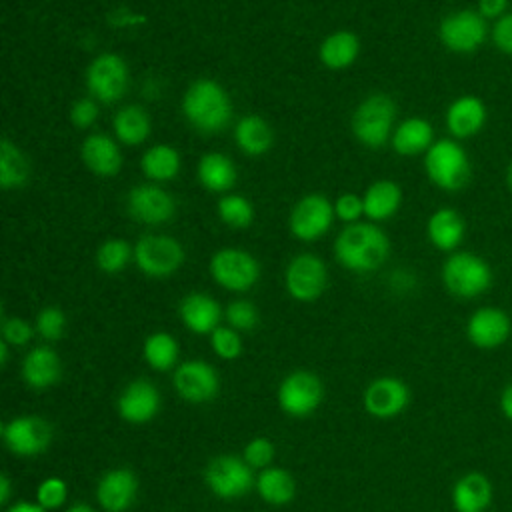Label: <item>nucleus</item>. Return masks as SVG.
<instances>
[{
    "instance_id": "obj_1",
    "label": "nucleus",
    "mask_w": 512,
    "mask_h": 512,
    "mask_svg": "<svg viewBox=\"0 0 512 512\" xmlns=\"http://www.w3.org/2000/svg\"><path fill=\"white\" fill-rule=\"evenodd\" d=\"M334 254L348 270L374 272L386 262L390 254V240L376 224L354 222L338 234Z\"/></svg>"
},
{
    "instance_id": "obj_2",
    "label": "nucleus",
    "mask_w": 512,
    "mask_h": 512,
    "mask_svg": "<svg viewBox=\"0 0 512 512\" xmlns=\"http://www.w3.org/2000/svg\"><path fill=\"white\" fill-rule=\"evenodd\" d=\"M182 110L186 120L200 132H218L232 116L226 90L210 78H200L188 86L182 98Z\"/></svg>"
},
{
    "instance_id": "obj_3",
    "label": "nucleus",
    "mask_w": 512,
    "mask_h": 512,
    "mask_svg": "<svg viewBox=\"0 0 512 512\" xmlns=\"http://www.w3.org/2000/svg\"><path fill=\"white\" fill-rule=\"evenodd\" d=\"M424 170L434 186L446 192L462 190L470 176V158L454 138L436 140L424 154Z\"/></svg>"
},
{
    "instance_id": "obj_4",
    "label": "nucleus",
    "mask_w": 512,
    "mask_h": 512,
    "mask_svg": "<svg viewBox=\"0 0 512 512\" xmlns=\"http://www.w3.org/2000/svg\"><path fill=\"white\" fill-rule=\"evenodd\" d=\"M442 284L452 296L472 300L492 286V268L482 256L456 250L442 264Z\"/></svg>"
},
{
    "instance_id": "obj_5",
    "label": "nucleus",
    "mask_w": 512,
    "mask_h": 512,
    "mask_svg": "<svg viewBox=\"0 0 512 512\" xmlns=\"http://www.w3.org/2000/svg\"><path fill=\"white\" fill-rule=\"evenodd\" d=\"M396 104L386 94L364 98L352 114V132L368 148H380L390 138Z\"/></svg>"
},
{
    "instance_id": "obj_6",
    "label": "nucleus",
    "mask_w": 512,
    "mask_h": 512,
    "mask_svg": "<svg viewBox=\"0 0 512 512\" xmlns=\"http://www.w3.org/2000/svg\"><path fill=\"white\" fill-rule=\"evenodd\" d=\"M244 458L238 456H216L208 462L204 470V482L210 492L222 500H236L250 492L256 486V478L252 474Z\"/></svg>"
},
{
    "instance_id": "obj_7",
    "label": "nucleus",
    "mask_w": 512,
    "mask_h": 512,
    "mask_svg": "<svg viewBox=\"0 0 512 512\" xmlns=\"http://www.w3.org/2000/svg\"><path fill=\"white\" fill-rule=\"evenodd\" d=\"M438 38L450 52L470 54L488 38L486 18H482L478 10L470 8L450 12L438 26Z\"/></svg>"
},
{
    "instance_id": "obj_8",
    "label": "nucleus",
    "mask_w": 512,
    "mask_h": 512,
    "mask_svg": "<svg viewBox=\"0 0 512 512\" xmlns=\"http://www.w3.org/2000/svg\"><path fill=\"white\" fill-rule=\"evenodd\" d=\"M134 260L140 272L154 278L174 274L184 262V248L176 238L146 234L134 246Z\"/></svg>"
},
{
    "instance_id": "obj_9",
    "label": "nucleus",
    "mask_w": 512,
    "mask_h": 512,
    "mask_svg": "<svg viewBox=\"0 0 512 512\" xmlns=\"http://www.w3.org/2000/svg\"><path fill=\"white\" fill-rule=\"evenodd\" d=\"M212 278L226 290L246 292L260 278L258 260L240 248H222L210 260Z\"/></svg>"
},
{
    "instance_id": "obj_10",
    "label": "nucleus",
    "mask_w": 512,
    "mask_h": 512,
    "mask_svg": "<svg viewBox=\"0 0 512 512\" xmlns=\"http://www.w3.org/2000/svg\"><path fill=\"white\" fill-rule=\"evenodd\" d=\"M324 398V386L320 378L308 370H296L288 374L278 386V404L284 414L292 418L310 416Z\"/></svg>"
},
{
    "instance_id": "obj_11",
    "label": "nucleus",
    "mask_w": 512,
    "mask_h": 512,
    "mask_svg": "<svg viewBox=\"0 0 512 512\" xmlns=\"http://www.w3.org/2000/svg\"><path fill=\"white\" fill-rule=\"evenodd\" d=\"M86 86L98 102L120 100L128 88V66L122 56L112 52L98 54L86 70Z\"/></svg>"
},
{
    "instance_id": "obj_12",
    "label": "nucleus",
    "mask_w": 512,
    "mask_h": 512,
    "mask_svg": "<svg viewBox=\"0 0 512 512\" xmlns=\"http://www.w3.org/2000/svg\"><path fill=\"white\" fill-rule=\"evenodd\" d=\"M288 294L298 302L320 298L328 284V270L322 258L314 254H298L290 260L284 274Z\"/></svg>"
},
{
    "instance_id": "obj_13",
    "label": "nucleus",
    "mask_w": 512,
    "mask_h": 512,
    "mask_svg": "<svg viewBox=\"0 0 512 512\" xmlns=\"http://www.w3.org/2000/svg\"><path fill=\"white\" fill-rule=\"evenodd\" d=\"M2 440L18 456H38L52 442V426L42 416H18L2 424Z\"/></svg>"
},
{
    "instance_id": "obj_14",
    "label": "nucleus",
    "mask_w": 512,
    "mask_h": 512,
    "mask_svg": "<svg viewBox=\"0 0 512 512\" xmlns=\"http://www.w3.org/2000/svg\"><path fill=\"white\" fill-rule=\"evenodd\" d=\"M172 384L176 394L190 404L210 402L220 388V380L214 366L204 360L182 362L172 376Z\"/></svg>"
},
{
    "instance_id": "obj_15",
    "label": "nucleus",
    "mask_w": 512,
    "mask_h": 512,
    "mask_svg": "<svg viewBox=\"0 0 512 512\" xmlns=\"http://www.w3.org/2000/svg\"><path fill=\"white\" fill-rule=\"evenodd\" d=\"M334 206L322 194H306L290 212V230L298 240L310 242L324 236L332 224Z\"/></svg>"
},
{
    "instance_id": "obj_16",
    "label": "nucleus",
    "mask_w": 512,
    "mask_h": 512,
    "mask_svg": "<svg viewBox=\"0 0 512 512\" xmlns=\"http://www.w3.org/2000/svg\"><path fill=\"white\" fill-rule=\"evenodd\" d=\"M512 334L510 316L498 306L476 308L466 322V338L480 350H494L502 346Z\"/></svg>"
},
{
    "instance_id": "obj_17",
    "label": "nucleus",
    "mask_w": 512,
    "mask_h": 512,
    "mask_svg": "<svg viewBox=\"0 0 512 512\" xmlns=\"http://www.w3.org/2000/svg\"><path fill=\"white\" fill-rule=\"evenodd\" d=\"M410 402L408 386L394 376H382L372 380L362 396L364 410L380 420L394 418L406 410Z\"/></svg>"
},
{
    "instance_id": "obj_18",
    "label": "nucleus",
    "mask_w": 512,
    "mask_h": 512,
    "mask_svg": "<svg viewBox=\"0 0 512 512\" xmlns=\"http://www.w3.org/2000/svg\"><path fill=\"white\" fill-rule=\"evenodd\" d=\"M126 200H128L130 216L148 226L164 224L176 212V202L172 194L156 184L134 186Z\"/></svg>"
},
{
    "instance_id": "obj_19",
    "label": "nucleus",
    "mask_w": 512,
    "mask_h": 512,
    "mask_svg": "<svg viewBox=\"0 0 512 512\" xmlns=\"http://www.w3.org/2000/svg\"><path fill=\"white\" fill-rule=\"evenodd\" d=\"M158 410L160 392L152 382L144 378L130 382L118 396V414L130 424L150 422L158 414Z\"/></svg>"
},
{
    "instance_id": "obj_20",
    "label": "nucleus",
    "mask_w": 512,
    "mask_h": 512,
    "mask_svg": "<svg viewBox=\"0 0 512 512\" xmlns=\"http://www.w3.org/2000/svg\"><path fill=\"white\" fill-rule=\"evenodd\" d=\"M138 492V478L128 468H114L106 472L96 484V500L106 512H124L134 504Z\"/></svg>"
},
{
    "instance_id": "obj_21",
    "label": "nucleus",
    "mask_w": 512,
    "mask_h": 512,
    "mask_svg": "<svg viewBox=\"0 0 512 512\" xmlns=\"http://www.w3.org/2000/svg\"><path fill=\"white\" fill-rule=\"evenodd\" d=\"M488 120L486 104L472 94L458 96L446 110V128L454 140H466L476 136Z\"/></svg>"
},
{
    "instance_id": "obj_22",
    "label": "nucleus",
    "mask_w": 512,
    "mask_h": 512,
    "mask_svg": "<svg viewBox=\"0 0 512 512\" xmlns=\"http://www.w3.org/2000/svg\"><path fill=\"white\" fill-rule=\"evenodd\" d=\"M492 482L482 472H468L454 482L452 506L456 512H486L492 504Z\"/></svg>"
},
{
    "instance_id": "obj_23",
    "label": "nucleus",
    "mask_w": 512,
    "mask_h": 512,
    "mask_svg": "<svg viewBox=\"0 0 512 512\" xmlns=\"http://www.w3.org/2000/svg\"><path fill=\"white\" fill-rule=\"evenodd\" d=\"M180 318L190 332L212 334L220 326L222 308L212 296L204 292H192L180 302Z\"/></svg>"
},
{
    "instance_id": "obj_24",
    "label": "nucleus",
    "mask_w": 512,
    "mask_h": 512,
    "mask_svg": "<svg viewBox=\"0 0 512 512\" xmlns=\"http://www.w3.org/2000/svg\"><path fill=\"white\" fill-rule=\"evenodd\" d=\"M62 376V362L50 346L32 348L22 360V378L34 390L54 386Z\"/></svg>"
},
{
    "instance_id": "obj_25",
    "label": "nucleus",
    "mask_w": 512,
    "mask_h": 512,
    "mask_svg": "<svg viewBox=\"0 0 512 512\" xmlns=\"http://www.w3.org/2000/svg\"><path fill=\"white\" fill-rule=\"evenodd\" d=\"M428 240L442 252H456L466 234V224L458 210L438 208L426 222Z\"/></svg>"
},
{
    "instance_id": "obj_26",
    "label": "nucleus",
    "mask_w": 512,
    "mask_h": 512,
    "mask_svg": "<svg viewBox=\"0 0 512 512\" xmlns=\"http://www.w3.org/2000/svg\"><path fill=\"white\" fill-rule=\"evenodd\" d=\"M80 156L88 170L98 176H114L122 166V154L118 144L106 134H90L82 142Z\"/></svg>"
},
{
    "instance_id": "obj_27",
    "label": "nucleus",
    "mask_w": 512,
    "mask_h": 512,
    "mask_svg": "<svg viewBox=\"0 0 512 512\" xmlns=\"http://www.w3.org/2000/svg\"><path fill=\"white\" fill-rule=\"evenodd\" d=\"M434 144V130L426 118L410 116L398 124L392 134V148L400 156H416L426 154L428 148Z\"/></svg>"
},
{
    "instance_id": "obj_28",
    "label": "nucleus",
    "mask_w": 512,
    "mask_h": 512,
    "mask_svg": "<svg viewBox=\"0 0 512 512\" xmlns=\"http://www.w3.org/2000/svg\"><path fill=\"white\" fill-rule=\"evenodd\" d=\"M234 138L238 148L248 156H262L274 144V132L270 124L256 114H246L236 122Z\"/></svg>"
},
{
    "instance_id": "obj_29",
    "label": "nucleus",
    "mask_w": 512,
    "mask_h": 512,
    "mask_svg": "<svg viewBox=\"0 0 512 512\" xmlns=\"http://www.w3.org/2000/svg\"><path fill=\"white\" fill-rule=\"evenodd\" d=\"M362 200L364 214L370 220L380 222L392 218L398 212L402 204V190L394 180H376L366 188Z\"/></svg>"
},
{
    "instance_id": "obj_30",
    "label": "nucleus",
    "mask_w": 512,
    "mask_h": 512,
    "mask_svg": "<svg viewBox=\"0 0 512 512\" xmlns=\"http://www.w3.org/2000/svg\"><path fill=\"white\" fill-rule=\"evenodd\" d=\"M236 176L234 162L220 152H208L198 162V180L210 192L230 190L236 184Z\"/></svg>"
},
{
    "instance_id": "obj_31",
    "label": "nucleus",
    "mask_w": 512,
    "mask_h": 512,
    "mask_svg": "<svg viewBox=\"0 0 512 512\" xmlns=\"http://www.w3.org/2000/svg\"><path fill=\"white\" fill-rule=\"evenodd\" d=\"M152 130L148 112L138 104L122 106L114 116V134L120 142L128 146L142 144Z\"/></svg>"
},
{
    "instance_id": "obj_32",
    "label": "nucleus",
    "mask_w": 512,
    "mask_h": 512,
    "mask_svg": "<svg viewBox=\"0 0 512 512\" xmlns=\"http://www.w3.org/2000/svg\"><path fill=\"white\" fill-rule=\"evenodd\" d=\"M256 492L266 504L282 506L294 498L296 484L288 470L278 466H268L256 476Z\"/></svg>"
},
{
    "instance_id": "obj_33",
    "label": "nucleus",
    "mask_w": 512,
    "mask_h": 512,
    "mask_svg": "<svg viewBox=\"0 0 512 512\" xmlns=\"http://www.w3.org/2000/svg\"><path fill=\"white\" fill-rule=\"evenodd\" d=\"M358 52H360L358 36L348 30H338L324 38L318 54L324 66L332 70H342V68H348L358 58Z\"/></svg>"
},
{
    "instance_id": "obj_34",
    "label": "nucleus",
    "mask_w": 512,
    "mask_h": 512,
    "mask_svg": "<svg viewBox=\"0 0 512 512\" xmlns=\"http://www.w3.org/2000/svg\"><path fill=\"white\" fill-rule=\"evenodd\" d=\"M30 178V164L24 152L10 142L8 138H2L0 142V186L2 190H16L22 188Z\"/></svg>"
},
{
    "instance_id": "obj_35",
    "label": "nucleus",
    "mask_w": 512,
    "mask_h": 512,
    "mask_svg": "<svg viewBox=\"0 0 512 512\" xmlns=\"http://www.w3.org/2000/svg\"><path fill=\"white\" fill-rule=\"evenodd\" d=\"M140 166L150 180H172L180 172V154L170 144H156L144 152Z\"/></svg>"
},
{
    "instance_id": "obj_36",
    "label": "nucleus",
    "mask_w": 512,
    "mask_h": 512,
    "mask_svg": "<svg viewBox=\"0 0 512 512\" xmlns=\"http://www.w3.org/2000/svg\"><path fill=\"white\" fill-rule=\"evenodd\" d=\"M144 360L148 362L150 368L158 370V372H166L170 368H174V364L178 362V342L172 334L168 332H154L144 340V348H142Z\"/></svg>"
},
{
    "instance_id": "obj_37",
    "label": "nucleus",
    "mask_w": 512,
    "mask_h": 512,
    "mask_svg": "<svg viewBox=\"0 0 512 512\" xmlns=\"http://www.w3.org/2000/svg\"><path fill=\"white\" fill-rule=\"evenodd\" d=\"M134 254V248L122 240V238H110L102 242L96 250V264L106 274H116L126 268L130 256Z\"/></svg>"
},
{
    "instance_id": "obj_38",
    "label": "nucleus",
    "mask_w": 512,
    "mask_h": 512,
    "mask_svg": "<svg viewBox=\"0 0 512 512\" xmlns=\"http://www.w3.org/2000/svg\"><path fill=\"white\" fill-rule=\"evenodd\" d=\"M218 216L224 224L232 228H246L254 220V208L246 196L240 194H228L218 200Z\"/></svg>"
},
{
    "instance_id": "obj_39",
    "label": "nucleus",
    "mask_w": 512,
    "mask_h": 512,
    "mask_svg": "<svg viewBox=\"0 0 512 512\" xmlns=\"http://www.w3.org/2000/svg\"><path fill=\"white\" fill-rule=\"evenodd\" d=\"M226 322L238 332H248L258 324V308L250 300H232L224 310Z\"/></svg>"
},
{
    "instance_id": "obj_40",
    "label": "nucleus",
    "mask_w": 512,
    "mask_h": 512,
    "mask_svg": "<svg viewBox=\"0 0 512 512\" xmlns=\"http://www.w3.org/2000/svg\"><path fill=\"white\" fill-rule=\"evenodd\" d=\"M210 344L216 356H220L222 360H236L242 354L240 332L230 326H218L210 334Z\"/></svg>"
},
{
    "instance_id": "obj_41",
    "label": "nucleus",
    "mask_w": 512,
    "mask_h": 512,
    "mask_svg": "<svg viewBox=\"0 0 512 512\" xmlns=\"http://www.w3.org/2000/svg\"><path fill=\"white\" fill-rule=\"evenodd\" d=\"M64 328H66V316L60 308L56 306H46L38 312L36 316V332L48 340V342H54L58 338H62L64 334Z\"/></svg>"
},
{
    "instance_id": "obj_42",
    "label": "nucleus",
    "mask_w": 512,
    "mask_h": 512,
    "mask_svg": "<svg viewBox=\"0 0 512 512\" xmlns=\"http://www.w3.org/2000/svg\"><path fill=\"white\" fill-rule=\"evenodd\" d=\"M66 496H68V486L58 476H50L42 480L36 488V502L46 510L60 508L66 502Z\"/></svg>"
},
{
    "instance_id": "obj_43",
    "label": "nucleus",
    "mask_w": 512,
    "mask_h": 512,
    "mask_svg": "<svg viewBox=\"0 0 512 512\" xmlns=\"http://www.w3.org/2000/svg\"><path fill=\"white\" fill-rule=\"evenodd\" d=\"M274 444L268 440V438H252L246 446H244V452H242V458L244 462L250 466V468H268L274 460Z\"/></svg>"
},
{
    "instance_id": "obj_44",
    "label": "nucleus",
    "mask_w": 512,
    "mask_h": 512,
    "mask_svg": "<svg viewBox=\"0 0 512 512\" xmlns=\"http://www.w3.org/2000/svg\"><path fill=\"white\" fill-rule=\"evenodd\" d=\"M34 328L24 318H4L2 320V340L12 346H24L32 340Z\"/></svg>"
},
{
    "instance_id": "obj_45",
    "label": "nucleus",
    "mask_w": 512,
    "mask_h": 512,
    "mask_svg": "<svg viewBox=\"0 0 512 512\" xmlns=\"http://www.w3.org/2000/svg\"><path fill=\"white\" fill-rule=\"evenodd\" d=\"M490 40L498 52L512 56V10H508L502 18L492 24Z\"/></svg>"
},
{
    "instance_id": "obj_46",
    "label": "nucleus",
    "mask_w": 512,
    "mask_h": 512,
    "mask_svg": "<svg viewBox=\"0 0 512 512\" xmlns=\"http://www.w3.org/2000/svg\"><path fill=\"white\" fill-rule=\"evenodd\" d=\"M334 212L340 220L354 224L364 214V200L358 194L344 192L338 196V200L334 204Z\"/></svg>"
},
{
    "instance_id": "obj_47",
    "label": "nucleus",
    "mask_w": 512,
    "mask_h": 512,
    "mask_svg": "<svg viewBox=\"0 0 512 512\" xmlns=\"http://www.w3.org/2000/svg\"><path fill=\"white\" fill-rule=\"evenodd\" d=\"M98 118V104L94 98H80L72 104L70 120L76 128H88Z\"/></svg>"
},
{
    "instance_id": "obj_48",
    "label": "nucleus",
    "mask_w": 512,
    "mask_h": 512,
    "mask_svg": "<svg viewBox=\"0 0 512 512\" xmlns=\"http://www.w3.org/2000/svg\"><path fill=\"white\" fill-rule=\"evenodd\" d=\"M510 0H478V12L486 20H498L508 12Z\"/></svg>"
},
{
    "instance_id": "obj_49",
    "label": "nucleus",
    "mask_w": 512,
    "mask_h": 512,
    "mask_svg": "<svg viewBox=\"0 0 512 512\" xmlns=\"http://www.w3.org/2000/svg\"><path fill=\"white\" fill-rule=\"evenodd\" d=\"M498 404H500V412L504 414V418L512 422V382L502 390Z\"/></svg>"
},
{
    "instance_id": "obj_50",
    "label": "nucleus",
    "mask_w": 512,
    "mask_h": 512,
    "mask_svg": "<svg viewBox=\"0 0 512 512\" xmlns=\"http://www.w3.org/2000/svg\"><path fill=\"white\" fill-rule=\"evenodd\" d=\"M6 512H48V510L42 508L38 502L36 504H32V502H16Z\"/></svg>"
},
{
    "instance_id": "obj_51",
    "label": "nucleus",
    "mask_w": 512,
    "mask_h": 512,
    "mask_svg": "<svg viewBox=\"0 0 512 512\" xmlns=\"http://www.w3.org/2000/svg\"><path fill=\"white\" fill-rule=\"evenodd\" d=\"M10 494H12V482L6 474L0 476V504H6L10 500Z\"/></svg>"
},
{
    "instance_id": "obj_52",
    "label": "nucleus",
    "mask_w": 512,
    "mask_h": 512,
    "mask_svg": "<svg viewBox=\"0 0 512 512\" xmlns=\"http://www.w3.org/2000/svg\"><path fill=\"white\" fill-rule=\"evenodd\" d=\"M66 512H96L90 504H84V502H78V504H72L70 508H66Z\"/></svg>"
},
{
    "instance_id": "obj_53",
    "label": "nucleus",
    "mask_w": 512,
    "mask_h": 512,
    "mask_svg": "<svg viewBox=\"0 0 512 512\" xmlns=\"http://www.w3.org/2000/svg\"><path fill=\"white\" fill-rule=\"evenodd\" d=\"M8 346H10L8 342H4V340L0 342V364H2V366L8 364Z\"/></svg>"
},
{
    "instance_id": "obj_54",
    "label": "nucleus",
    "mask_w": 512,
    "mask_h": 512,
    "mask_svg": "<svg viewBox=\"0 0 512 512\" xmlns=\"http://www.w3.org/2000/svg\"><path fill=\"white\" fill-rule=\"evenodd\" d=\"M504 180H506V186H508V190L512 192V160L508 162V166H506V172H504Z\"/></svg>"
}]
</instances>
